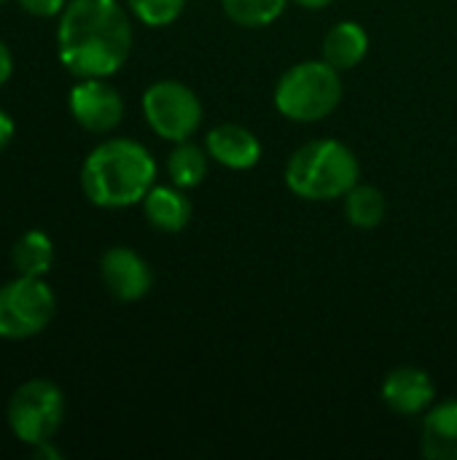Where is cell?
I'll return each mask as SVG.
<instances>
[{"mask_svg": "<svg viewBox=\"0 0 457 460\" xmlns=\"http://www.w3.org/2000/svg\"><path fill=\"white\" fill-rule=\"evenodd\" d=\"M207 151L191 140H180L175 143V148L167 156V172L170 181L178 189H197L205 175H207Z\"/></svg>", "mask_w": 457, "mask_h": 460, "instance_id": "obj_16", "label": "cell"}, {"mask_svg": "<svg viewBox=\"0 0 457 460\" xmlns=\"http://www.w3.org/2000/svg\"><path fill=\"white\" fill-rule=\"evenodd\" d=\"M70 116L86 132L105 135L124 119V100L105 78H78L67 97Z\"/></svg>", "mask_w": 457, "mask_h": 460, "instance_id": "obj_8", "label": "cell"}, {"mask_svg": "<svg viewBox=\"0 0 457 460\" xmlns=\"http://www.w3.org/2000/svg\"><path fill=\"white\" fill-rule=\"evenodd\" d=\"M5 420L11 434L22 445L35 447L40 442H48L65 420V394L51 380H27L8 399Z\"/></svg>", "mask_w": 457, "mask_h": 460, "instance_id": "obj_5", "label": "cell"}, {"mask_svg": "<svg viewBox=\"0 0 457 460\" xmlns=\"http://www.w3.org/2000/svg\"><path fill=\"white\" fill-rule=\"evenodd\" d=\"M57 313L54 291L43 278L16 275L0 286V340H30L38 337Z\"/></svg>", "mask_w": 457, "mask_h": 460, "instance_id": "obj_6", "label": "cell"}, {"mask_svg": "<svg viewBox=\"0 0 457 460\" xmlns=\"http://www.w3.org/2000/svg\"><path fill=\"white\" fill-rule=\"evenodd\" d=\"M3 3H8V0H0V5H3Z\"/></svg>", "mask_w": 457, "mask_h": 460, "instance_id": "obj_25", "label": "cell"}, {"mask_svg": "<svg viewBox=\"0 0 457 460\" xmlns=\"http://www.w3.org/2000/svg\"><path fill=\"white\" fill-rule=\"evenodd\" d=\"M345 213L347 221L356 229H377L388 213V202L385 194L374 186L366 183H356L347 194H345Z\"/></svg>", "mask_w": 457, "mask_h": 460, "instance_id": "obj_17", "label": "cell"}, {"mask_svg": "<svg viewBox=\"0 0 457 460\" xmlns=\"http://www.w3.org/2000/svg\"><path fill=\"white\" fill-rule=\"evenodd\" d=\"M294 3H299V5H304V8H312V11H318V8L331 5L334 0H294Z\"/></svg>", "mask_w": 457, "mask_h": 460, "instance_id": "obj_24", "label": "cell"}, {"mask_svg": "<svg viewBox=\"0 0 457 460\" xmlns=\"http://www.w3.org/2000/svg\"><path fill=\"white\" fill-rule=\"evenodd\" d=\"M205 148H207L210 159H215L218 164H224L229 170H250L261 159L259 137L240 124H221V127L210 129Z\"/></svg>", "mask_w": 457, "mask_h": 460, "instance_id": "obj_11", "label": "cell"}, {"mask_svg": "<svg viewBox=\"0 0 457 460\" xmlns=\"http://www.w3.org/2000/svg\"><path fill=\"white\" fill-rule=\"evenodd\" d=\"M59 62L75 78H108L132 51V22L119 0H67L57 27Z\"/></svg>", "mask_w": 457, "mask_h": 460, "instance_id": "obj_1", "label": "cell"}, {"mask_svg": "<svg viewBox=\"0 0 457 460\" xmlns=\"http://www.w3.org/2000/svg\"><path fill=\"white\" fill-rule=\"evenodd\" d=\"M151 151L129 137H110L89 151L81 167V189L97 208L119 210L145 199L156 186Z\"/></svg>", "mask_w": 457, "mask_h": 460, "instance_id": "obj_2", "label": "cell"}, {"mask_svg": "<svg viewBox=\"0 0 457 460\" xmlns=\"http://www.w3.org/2000/svg\"><path fill=\"white\" fill-rule=\"evenodd\" d=\"M288 0H221L224 13L240 27H264L272 24Z\"/></svg>", "mask_w": 457, "mask_h": 460, "instance_id": "obj_18", "label": "cell"}, {"mask_svg": "<svg viewBox=\"0 0 457 460\" xmlns=\"http://www.w3.org/2000/svg\"><path fill=\"white\" fill-rule=\"evenodd\" d=\"M100 278L105 291L119 302H137L151 291L154 275L148 261L124 245L108 248L100 259Z\"/></svg>", "mask_w": 457, "mask_h": 460, "instance_id": "obj_9", "label": "cell"}, {"mask_svg": "<svg viewBox=\"0 0 457 460\" xmlns=\"http://www.w3.org/2000/svg\"><path fill=\"white\" fill-rule=\"evenodd\" d=\"M32 458L62 460V453H59V447H54V442L48 439V442H40V445H35V447H32Z\"/></svg>", "mask_w": 457, "mask_h": 460, "instance_id": "obj_22", "label": "cell"}, {"mask_svg": "<svg viewBox=\"0 0 457 460\" xmlns=\"http://www.w3.org/2000/svg\"><path fill=\"white\" fill-rule=\"evenodd\" d=\"M13 73V57H11V49L0 40V86L11 78Z\"/></svg>", "mask_w": 457, "mask_h": 460, "instance_id": "obj_21", "label": "cell"}, {"mask_svg": "<svg viewBox=\"0 0 457 460\" xmlns=\"http://www.w3.org/2000/svg\"><path fill=\"white\" fill-rule=\"evenodd\" d=\"M358 175L356 154L339 140H310L286 164V186L310 202L345 197L358 183Z\"/></svg>", "mask_w": 457, "mask_h": 460, "instance_id": "obj_3", "label": "cell"}, {"mask_svg": "<svg viewBox=\"0 0 457 460\" xmlns=\"http://www.w3.org/2000/svg\"><path fill=\"white\" fill-rule=\"evenodd\" d=\"M19 8L30 16H38V19H51V16H59L67 5V0H16Z\"/></svg>", "mask_w": 457, "mask_h": 460, "instance_id": "obj_20", "label": "cell"}, {"mask_svg": "<svg viewBox=\"0 0 457 460\" xmlns=\"http://www.w3.org/2000/svg\"><path fill=\"white\" fill-rule=\"evenodd\" d=\"M143 213L148 224L159 232L175 234L183 232L191 221V202L183 189L172 186H154L143 199Z\"/></svg>", "mask_w": 457, "mask_h": 460, "instance_id": "obj_12", "label": "cell"}, {"mask_svg": "<svg viewBox=\"0 0 457 460\" xmlns=\"http://www.w3.org/2000/svg\"><path fill=\"white\" fill-rule=\"evenodd\" d=\"M11 264L16 270V275H24V278H43L51 264H54V243L46 232H38V229H30L24 232L13 251H11Z\"/></svg>", "mask_w": 457, "mask_h": 460, "instance_id": "obj_15", "label": "cell"}, {"mask_svg": "<svg viewBox=\"0 0 457 460\" xmlns=\"http://www.w3.org/2000/svg\"><path fill=\"white\" fill-rule=\"evenodd\" d=\"M342 102L339 70L326 59H310L288 67L275 86V108L299 124L326 119Z\"/></svg>", "mask_w": 457, "mask_h": 460, "instance_id": "obj_4", "label": "cell"}, {"mask_svg": "<svg viewBox=\"0 0 457 460\" xmlns=\"http://www.w3.org/2000/svg\"><path fill=\"white\" fill-rule=\"evenodd\" d=\"M369 51V35L366 30L358 24V22H337L326 38H323V59L337 67L339 73L342 70H350L356 67Z\"/></svg>", "mask_w": 457, "mask_h": 460, "instance_id": "obj_14", "label": "cell"}, {"mask_svg": "<svg viewBox=\"0 0 457 460\" xmlns=\"http://www.w3.org/2000/svg\"><path fill=\"white\" fill-rule=\"evenodd\" d=\"M436 396V385L426 369L401 367L382 380V402L399 415L428 412Z\"/></svg>", "mask_w": 457, "mask_h": 460, "instance_id": "obj_10", "label": "cell"}, {"mask_svg": "<svg viewBox=\"0 0 457 460\" xmlns=\"http://www.w3.org/2000/svg\"><path fill=\"white\" fill-rule=\"evenodd\" d=\"M127 8L148 27H164L170 22H175L183 8L186 0H127Z\"/></svg>", "mask_w": 457, "mask_h": 460, "instance_id": "obj_19", "label": "cell"}, {"mask_svg": "<svg viewBox=\"0 0 457 460\" xmlns=\"http://www.w3.org/2000/svg\"><path fill=\"white\" fill-rule=\"evenodd\" d=\"M423 456L431 460H457V399L431 404L423 420Z\"/></svg>", "mask_w": 457, "mask_h": 460, "instance_id": "obj_13", "label": "cell"}, {"mask_svg": "<svg viewBox=\"0 0 457 460\" xmlns=\"http://www.w3.org/2000/svg\"><path fill=\"white\" fill-rule=\"evenodd\" d=\"M11 137H13V119L0 108V151L11 143Z\"/></svg>", "mask_w": 457, "mask_h": 460, "instance_id": "obj_23", "label": "cell"}, {"mask_svg": "<svg viewBox=\"0 0 457 460\" xmlns=\"http://www.w3.org/2000/svg\"><path fill=\"white\" fill-rule=\"evenodd\" d=\"M143 116L162 140L180 143L199 129L202 102L180 81H156L143 94Z\"/></svg>", "mask_w": 457, "mask_h": 460, "instance_id": "obj_7", "label": "cell"}]
</instances>
